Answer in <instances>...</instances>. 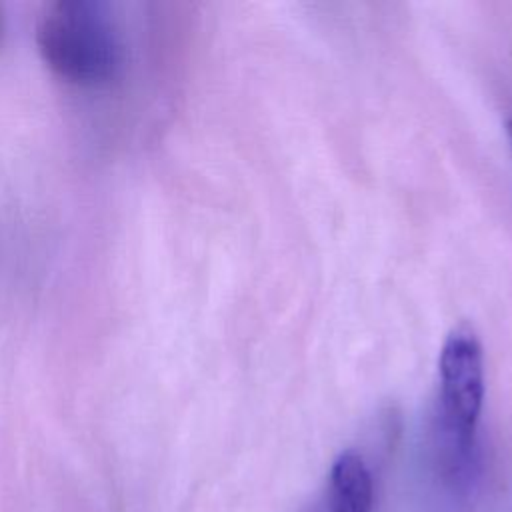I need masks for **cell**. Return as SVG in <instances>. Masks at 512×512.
<instances>
[{"instance_id":"6da1fadb","label":"cell","mask_w":512,"mask_h":512,"mask_svg":"<svg viewBox=\"0 0 512 512\" xmlns=\"http://www.w3.org/2000/svg\"><path fill=\"white\" fill-rule=\"evenodd\" d=\"M36 46L62 80L98 88L124 68V40L110 8L92 0H54L36 20Z\"/></svg>"},{"instance_id":"7a4b0ae2","label":"cell","mask_w":512,"mask_h":512,"mask_svg":"<svg viewBox=\"0 0 512 512\" xmlns=\"http://www.w3.org/2000/svg\"><path fill=\"white\" fill-rule=\"evenodd\" d=\"M440 432L452 476L468 464L484 404V350L476 332L460 324L444 340L438 356Z\"/></svg>"},{"instance_id":"3957f363","label":"cell","mask_w":512,"mask_h":512,"mask_svg":"<svg viewBox=\"0 0 512 512\" xmlns=\"http://www.w3.org/2000/svg\"><path fill=\"white\" fill-rule=\"evenodd\" d=\"M372 504L374 484L364 458L356 450H344L332 462L318 512H372Z\"/></svg>"},{"instance_id":"277c9868","label":"cell","mask_w":512,"mask_h":512,"mask_svg":"<svg viewBox=\"0 0 512 512\" xmlns=\"http://www.w3.org/2000/svg\"><path fill=\"white\" fill-rule=\"evenodd\" d=\"M4 30H6V22H4V10L0 6V44H2V38H4Z\"/></svg>"},{"instance_id":"5b68a950","label":"cell","mask_w":512,"mask_h":512,"mask_svg":"<svg viewBox=\"0 0 512 512\" xmlns=\"http://www.w3.org/2000/svg\"><path fill=\"white\" fill-rule=\"evenodd\" d=\"M506 134H508V140H510V148H512V118L506 122Z\"/></svg>"}]
</instances>
